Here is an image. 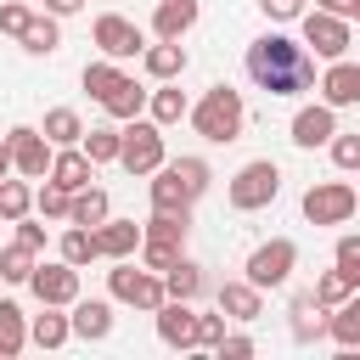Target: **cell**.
Returning a JSON list of instances; mask_svg holds the SVG:
<instances>
[{
  "mask_svg": "<svg viewBox=\"0 0 360 360\" xmlns=\"http://www.w3.org/2000/svg\"><path fill=\"white\" fill-rule=\"evenodd\" d=\"M248 79L264 96H298V90L315 84V56L298 39H287L281 28H270V34H259L248 45Z\"/></svg>",
  "mask_w": 360,
  "mask_h": 360,
  "instance_id": "6da1fadb",
  "label": "cell"
},
{
  "mask_svg": "<svg viewBox=\"0 0 360 360\" xmlns=\"http://www.w3.org/2000/svg\"><path fill=\"white\" fill-rule=\"evenodd\" d=\"M191 129L208 141V146H231V141H242V124H248V101H242V90H231L225 79L219 84H208L202 90V101H191Z\"/></svg>",
  "mask_w": 360,
  "mask_h": 360,
  "instance_id": "7a4b0ae2",
  "label": "cell"
},
{
  "mask_svg": "<svg viewBox=\"0 0 360 360\" xmlns=\"http://www.w3.org/2000/svg\"><path fill=\"white\" fill-rule=\"evenodd\" d=\"M276 197H281V169H276V158L242 163V169L231 174V186H225V202H231L236 214H259V208H270Z\"/></svg>",
  "mask_w": 360,
  "mask_h": 360,
  "instance_id": "3957f363",
  "label": "cell"
},
{
  "mask_svg": "<svg viewBox=\"0 0 360 360\" xmlns=\"http://www.w3.org/2000/svg\"><path fill=\"white\" fill-rule=\"evenodd\" d=\"M107 292H112V304H129V309H146V315L169 298V292H163V276L146 270V264H135V259H112Z\"/></svg>",
  "mask_w": 360,
  "mask_h": 360,
  "instance_id": "277c9868",
  "label": "cell"
},
{
  "mask_svg": "<svg viewBox=\"0 0 360 360\" xmlns=\"http://www.w3.org/2000/svg\"><path fill=\"white\" fill-rule=\"evenodd\" d=\"M163 158H169V152H163V124H152L146 112L129 118V124H124V146H118V169L135 174V180H146Z\"/></svg>",
  "mask_w": 360,
  "mask_h": 360,
  "instance_id": "5b68a950",
  "label": "cell"
},
{
  "mask_svg": "<svg viewBox=\"0 0 360 360\" xmlns=\"http://www.w3.org/2000/svg\"><path fill=\"white\" fill-rule=\"evenodd\" d=\"M292 270H298V242H292V236H270V242H259V248L248 253V264H242V276H248L259 292L287 287Z\"/></svg>",
  "mask_w": 360,
  "mask_h": 360,
  "instance_id": "8992f818",
  "label": "cell"
},
{
  "mask_svg": "<svg viewBox=\"0 0 360 360\" xmlns=\"http://www.w3.org/2000/svg\"><path fill=\"white\" fill-rule=\"evenodd\" d=\"M354 208H360V191L349 180H315L304 191V219L309 225H349Z\"/></svg>",
  "mask_w": 360,
  "mask_h": 360,
  "instance_id": "52a82bcc",
  "label": "cell"
},
{
  "mask_svg": "<svg viewBox=\"0 0 360 360\" xmlns=\"http://www.w3.org/2000/svg\"><path fill=\"white\" fill-rule=\"evenodd\" d=\"M298 28H304V51L309 56H321V62H338V56H349V45H354V34H349V17H332V11H304L298 17Z\"/></svg>",
  "mask_w": 360,
  "mask_h": 360,
  "instance_id": "ba28073f",
  "label": "cell"
},
{
  "mask_svg": "<svg viewBox=\"0 0 360 360\" xmlns=\"http://www.w3.org/2000/svg\"><path fill=\"white\" fill-rule=\"evenodd\" d=\"M90 39H96V51L112 56V62H135V56L146 51V34H141L129 17H118V11H101L96 28H90Z\"/></svg>",
  "mask_w": 360,
  "mask_h": 360,
  "instance_id": "9c48e42d",
  "label": "cell"
},
{
  "mask_svg": "<svg viewBox=\"0 0 360 360\" xmlns=\"http://www.w3.org/2000/svg\"><path fill=\"white\" fill-rule=\"evenodd\" d=\"M6 146H11V174H22V180H45V169H51V158H56V146L45 141V129L17 124V129L6 135Z\"/></svg>",
  "mask_w": 360,
  "mask_h": 360,
  "instance_id": "30bf717a",
  "label": "cell"
},
{
  "mask_svg": "<svg viewBox=\"0 0 360 360\" xmlns=\"http://www.w3.org/2000/svg\"><path fill=\"white\" fill-rule=\"evenodd\" d=\"M28 292H34L39 304H62V309H68V304L79 298V270H73L68 259H51V264L39 259L34 276H28Z\"/></svg>",
  "mask_w": 360,
  "mask_h": 360,
  "instance_id": "8fae6325",
  "label": "cell"
},
{
  "mask_svg": "<svg viewBox=\"0 0 360 360\" xmlns=\"http://www.w3.org/2000/svg\"><path fill=\"white\" fill-rule=\"evenodd\" d=\"M158 343L163 349H197V309H191V298H163L158 309Z\"/></svg>",
  "mask_w": 360,
  "mask_h": 360,
  "instance_id": "7c38bea8",
  "label": "cell"
},
{
  "mask_svg": "<svg viewBox=\"0 0 360 360\" xmlns=\"http://www.w3.org/2000/svg\"><path fill=\"white\" fill-rule=\"evenodd\" d=\"M332 135H338V107L309 101V107H298V112H292V146L315 152V146H326Z\"/></svg>",
  "mask_w": 360,
  "mask_h": 360,
  "instance_id": "4fadbf2b",
  "label": "cell"
},
{
  "mask_svg": "<svg viewBox=\"0 0 360 360\" xmlns=\"http://www.w3.org/2000/svg\"><path fill=\"white\" fill-rule=\"evenodd\" d=\"M321 101L326 107H360V62L354 56H338V62H326V73H321Z\"/></svg>",
  "mask_w": 360,
  "mask_h": 360,
  "instance_id": "5bb4252c",
  "label": "cell"
},
{
  "mask_svg": "<svg viewBox=\"0 0 360 360\" xmlns=\"http://www.w3.org/2000/svg\"><path fill=\"white\" fill-rule=\"evenodd\" d=\"M68 321H73V338L107 343L112 338V298H73L68 304Z\"/></svg>",
  "mask_w": 360,
  "mask_h": 360,
  "instance_id": "9a60e30c",
  "label": "cell"
},
{
  "mask_svg": "<svg viewBox=\"0 0 360 360\" xmlns=\"http://www.w3.org/2000/svg\"><path fill=\"white\" fill-rule=\"evenodd\" d=\"M96 231V253L112 264V259H135V248H141V225L135 219H101V225H90Z\"/></svg>",
  "mask_w": 360,
  "mask_h": 360,
  "instance_id": "2e32d148",
  "label": "cell"
},
{
  "mask_svg": "<svg viewBox=\"0 0 360 360\" xmlns=\"http://www.w3.org/2000/svg\"><path fill=\"white\" fill-rule=\"evenodd\" d=\"M214 304L225 309V321H242V326L264 315V292H259V287H253L248 276H242V281H225V287L214 292Z\"/></svg>",
  "mask_w": 360,
  "mask_h": 360,
  "instance_id": "e0dca14e",
  "label": "cell"
},
{
  "mask_svg": "<svg viewBox=\"0 0 360 360\" xmlns=\"http://www.w3.org/2000/svg\"><path fill=\"white\" fill-rule=\"evenodd\" d=\"M45 180H56L62 191H79V186H90V180H96V163L84 158V146H56V158H51Z\"/></svg>",
  "mask_w": 360,
  "mask_h": 360,
  "instance_id": "ac0fdd59",
  "label": "cell"
},
{
  "mask_svg": "<svg viewBox=\"0 0 360 360\" xmlns=\"http://www.w3.org/2000/svg\"><path fill=\"white\" fill-rule=\"evenodd\" d=\"M326 338H332L343 354H354V349H360V287H354L338 309H326Z\"/></svg>",
  "mask_w": 360,
  "mask_h": 360,
  "instance_id": "d6986e66",
  "label": "cell"
},
{
  "mask_svg": "<svg viewBox=\"0 0 360 360\" xmlns=\"http://www.w3.org/2000/svg\"><path fill=\"white\" fill-rule=\"evenodd\" d=\"M186 62H191V56H186V45H180V39H158V45H146V51H141L146 79H158V84H163V79H180V73H186Z\"/></svg>",
  "mask_w": 360,
  "mask_h": 360,
  "instance_id": "ffe728a7",
  "label": "cell"
},
{
  "mask_svg": "<svg viewBox=\"0 0 360 360\" xmlns=\"http://www.w3.org/2000/svg\"><path fill=\"white\" fill-rule=\"evenodd\" d=\"M45 315H28V343L34 349H62L73 338V321L62 315V304H39Z\"/></svg>",
  "mask_w": 360,
  "mask_h": 360,
  "instance_id": "44dd1931",
  "label": "cell"
},
{
  "mask_svg": "<svg viewBox=\"0 0 360 360\" xmlns=\"http://www.w3.org/2000/svg\"><path fill=\"white\" fill-rule=\"evenodd\" d=\"M191 28H197V0H158V11H152L158 39H186Z\"/></svg>",
  "mask_w": 360,
  "mask_h": 360,
  "instance_id": "7402d4cb",
  "label": "cell"
},
{
  "mask_svg": "<svg viewBox=\"0 0 360 360\" xmlns=\"http://www.w3.org/2000/svg\"><path fill=\"white\" fill-rule=\"evenodd\" d=\"M287 315H292V321H287L292 343H315V338H326V309L315 304V292H298Z\"/></svg>",
  "mask_w": 360,
  "mask_h": 360,
  "instance_id": "603a6c76",
  "label": "cell"
},
{
  "mask_svg": "<svg viewBox=\"0 0 360 360\" xmlns=\"http://www.w3.org/2000/svg\"><path fill=\"white\" fill-rule=\"evenodd\" d=\"M146 96H152V90H141V84L124 73V79L112 84V96L101 101V112H107L112 124H129V118H141V112H146Z\"/></svg>",
  "mask_w": 360,
  "mask_h": 360,
  "instance_id": "cb8c5ba5",
  "label": "cell"
},
{
  "mask_svg": "<svg viewBox=\"0 0 360 360\" xmlns=\"http://www.w3.org/2000/svg\"><path fill=\"white\" fill-rule=\"evenodd\" d=\"M186 112H191V101H186V90H180L174 79H163V84L146 96V118H152V124H163V129H169V124H180Z\"/></svg>",
  "mask_w": 360,
  "mask_h": 360,
  "instance_id": "d4e9b609",
  "label": "cell"
},
{
  "mask_svg": "<svg viewBox=\"0 0 360 360\" xmlns=\"http://www.w3.org/2000/svg\"><path fill=\"white\" fill-rule=\"evenodd\" d=\"M107 214H112V197H107L96 180H90V186H79V191L68 197V225H101Z\"/></svg>",
  "mask_w": 360,
  "mask_h": 360,
  "instance_id": "484cf974",
  "label": "cell"
},
{
  "mask_svg": "<svg viewBox=\"0 0 360 360\" xmlns=\"http://www.w3.org/2000/svg\"><path fill=\"white\" fill-rule=\"evenodd\" d=\"M28 349V315L17 298H0V360H17Z\"/></svg>",
  "mask_w": 360,
  "mask_h": 360,
  "instance_id": "4316f807",
  "label": "cell"
},
{
  "mask_svg": "<svg viewBox=\"0 0 360 360\" xmlns=\"http://www.w3.org/2000/svg\"><path fill=\"white\" fill-rule=\"evenodd\" d=\"M202 287H208V281H202V264H191L186 253L163 270V292H169V298H191V304H197V298H202Z\"/></svg>",
  "mask_w": 360,
  "mask_h": 360,
  "instance_id": "83f0119b",
  "label": "cell"
},
{
  "mask_svg": "<svg viewBox=\"0 0 360 360\" xmlns=\"http://www.w3.org/2000/svg\"><path fill=\"white\" fill-rule=\"evenodd\" d=\"M62 17H51V11H34L28 17V28H22V51L28 56H51L56 45H62V28H56Z\"/></svg>",
  "mask_w": 360,
  "mask_h": 360,
  "instance_id": "f1b7e54d",
  "label": "cell"
},
{
  "mask_svg": "<svg viewBox=\"0 0 360 360\" xmlns=\"http://www.w3.org/2000/svg\"><path fill=\"white\" fill-rule=\"evenodd\" d=\"M39 129H45V141H51V146H79V141H84V118H79L73 107H51Z\"/></svg>",
  "mask_w": 360,
  "mask_h": 360,
  "instance_id": "f546056e",
  "label": "cell"
},
{
  "mask_svg": "<svg viewBox=\"0 0 360 360\" xmlns=\"http://www.w3.org/2000/svg\"><path fill=\"white\" fill-rule=\"evenodd\" d=\"M56 259H68L73 270H84L90 259H101V253H96V231H90V225H68L62 242H56Z\"/></svg>",
  "mask_w": 360,
  "mask_h": 360,
  "instance_id": "4dcf8cb0",
  "label": "cell"
},
{
  "mask_svg": "<svg viewBox=\"0 0 360 360\" xmlns=\"http://www.w3.org/2000/svg\"><path fill=\"white\" fill-rule=\"evenodd\" d=\"M118 79H124V68H118L112 56H96V62H84V73H79V84L90 90V101H107Z\"/></svg>",
  "mask_w": 360,
  "mask_h": 360,
  "instance_id": "1f68e13d",
  "label": "cell"
},
{
  "mask_svg": "<svg viewBox=\"0 0 360 360\" xmlns=\"http://www.w3.org/2000/svg\"><path fill=\"white\" fill-rule=\"evenodd\" d=\"M34 264H39V253H34L28 242H11V248H0V281H11V287H28Z\"/></svg>",
  "mask_w": 360,
  "mask_h": 360,
  "instance_id": "d6a6232c",
  "label": "cell"
},
{
  "mask_svg": "<svg viewBox=\"0 0 360 360\" xmlns=\"http://www.w3.org/2000/svg\"><path fill=\"white\" fill-rule=\"evenodd\" d=\"M84 158L90 163H118V146H124V129H112V124H96V129H84Z\"/></svg>",
  "mask_w": 360,
  "mask_h": 360,
  "instance_id": "836d02e7",
  "label": "cell"
},
{
  "mask_svg": "<svg viewBox=\"0 0 360 360\" xmlns=\"http://www.w3.org/2000/svg\"><path fill=\"white\" fill-rule=\"evenodd\" d=\"M186 231H191V214H158V208H152V219L141 225L146 242H174V248H186Z\"/></svg>",
  "mask_w": 360,
  "mask_h": 360,
  "instance_id": "e575fe53",
  "label": "cell"
},
{
  "mask_svg": "<svg viewBox=\"0 0 360 360\" xmlns=\"http://www.w3.org/2000/svg\"><path fill=\"white\" fill-rule=\"evenodd\" d=\"M22 214H34V186L28 180H0V219L11 225V219H22Z\"/></svg>",
  "mask_w": 360,
  "mask_h": 360,
  "instance_id": "d590c367",
  "label": "cell"
},
{
  "mask_svg": "<svg viewBox=\"0 0 360 360\" xmlns=\"http://www.w3.org/2000/svg\"><path fill=\"white\" fill-rule=\"evenodd\" d=\"M68 197H73V191H62L56 180H45V186H34V214H39V219L68 225Z\"/></svg>",
  "mask_w": 360,
  "mask_h": 360,
  "instance_id": "8d00e7d4",
  "label": "cell"
},
{
  "mask_svg": "<svg viewBox=\"0 0 360 360\" xmlns=\"http://www.w3.org/2000/svg\"><path fill=\"white\" fill-rule=\"evenodd\" d=\"M309 292H315V304H321V309H338L354 287H349V276L332 264V270H321V276H315V287H309Z\"/></svg>",
  "mask_w": 360,
  "mask_h": 360,
  "instance_id": "74e56055",
  "label": "cell"
},
{
  "mask_svg": "<svg viewBox=\"0 0 360 360\" xmlns=\"http://www.w3.org/2000/svg\"><path fill=\"white\" fill-rule=\"evenodd\" d=\"M326 152H332V163H338L343 174H360V129H338V135L326 141Z\"/></svg>",
  "mask_w": 360,
  "mask_h": 360,
  "instance_id": "f35d334b",
  "label": "cell"
},
{
  "mask_svg": "<svg viewBox=\"0 0 360 360\" xmlns=\"http://www.w3.org/2000/svg\"><path fill=\"white\" fill-rule=\"evenodd\" d=\"M169 169H174V174H180V180H186V191H191V197H202V191H208V186H214V169H208V163H202V158H174V163H169Z\"/></svg>",
  "mask_w": 360,
  "mask_h": 360,
  "instance_id": "ab89813d",
  "label": "cell"
},
{
  "mask_svg": "<svg viewBox=\"0 0 360 360\" xmlns=\"http://www.w3.org/2000/svg\"><path fill=\"white\" fill-rule=\"evenodd\" d=\"M332 264L349 276V287H360V231L338 236V248H332Z\"/></svg>",
  "mask_w": 360,
  "mask_h": 360,
  "instance_id": "60d3db41",
  "label": "cell"
},
{
  "mask_svg": "<svg viewBox=\"0 0 360 360\" xmlns=\"http://www.w3.org/2000/svg\"><path fill=\"white\" fill-rule=\"evenodd\" d=\"M28 17H34V6H22V0H0V34H11V39H22V28H28Z\"/></svg>",
  "mask_w": 360,
  "mask_h": 360,
  "instance_id": "b9f144b4",
  "label": "cell"
},
{
  "mask_svg": "<svg viewBox=\"0 0 360 360\" xmlns=\"http://www.w3.org/2000/svg\"><path fill=\"white\" fill-rule=\"evenodd\" d=\"M253 349H259V343H253L248 332H225V338L214 343V354H219V360H248Z\"/></svg>",
  "mask_w": 360,
  "mask_h": 360,
  "instance_id": "7bdbcfd3",
  "label": "cell"
},
{
  "mask_svg": "<svg viewBox=\"0 0 360 360\" xmlns=\"http://www.w3.org/2000/svg\"><path fill=\"white\" fill-rule=\"evenodd\" d=\"M259 11H264L270 22H298L309 6H304V0H259Z\"/></svg>",
  "mask_w": 360,
  "mask_h": 360,
  "instance_id": "ee69618b",
  "label": "cell"
},
{
  "mask_svg": "<svg viewBox=\"0 0 360 360\" xmlns=\"http://www.w3.org/2000/svg\"><path fill=\"white\" fill-rule=\"evenodd\" d=\"M225 338V309L219 315H197V349H214Z\"/></svg>",
  "mask_w": 360,
  "mask_h": 360,
  "instance_id": "f6af8a7d",
  "label": "cell"
},
{
  "mask_svg": "<svg viewBox=\"0 0 360 360\" xmlns=\"http://www.w3.org/2000/svg\"><path fill=\"white\" fill-rule=\"evenodd\" d=\"M11 225H17V242H28L34 253H45V225H39V219L22 214V219H11Z\"/></svg>",
  "mask_w": 360,
  "mask_h": 360,
  "instance_id": "bcb514c9",
  "label": "cell"
},
{
  "mask_svg": "<svg viewBox=\"0 0 360 360\" xmlns=\"http://www.w3.org/2000/svg\"><path fill=\"white\" fill-rule=\"evenodd\" d=\"M45 11L51 17H73V11H84V0H45Z\"/></svg>",
  "mask_w": 360,
  "mask_h": 360,
  "instance_id": "7dc6e473",
  "label": "cell"
},
{
  "mask_svg": "<svg viewBox=\"0 0 360 360\" xmlns=\"http://www.w3.org/2000/svg\"><path fill=\"white\" fill-rule=\"evenodd\" d=\"M321 11H332V17H354V0H315Z\"/></svg>",
  "mask_w": 360,
  "mask_h": 360,
  "instance_id": "c3c4849f",
  "label": "cell"
},
{
  "mask_svg": "<svg viewBox=\"0 0 360 360\" xmlns=\"http://www.w3.org/2000/svg\"><path fill=\"white\" fill-rule=\"evenodd\" d=\"M11 174V146H6V135H0V180Z\"/></svg>",
  "mask_w": 360,
  "mask_h": 360,
  "instance_id": "681fc988",
  "label": "cell"
},
{
  "mask_svg": "<svg viewBox=\"0 0 360 360\" xmlns=\"http://www.w3.org/2000/svg\"><path fill=\"white\" fill-rule=\"evenodd\" d=\"M354 17H360V0H354Z\"/></svg>",
  "mask_w": 360,
  "mask_h": 360,
  "instance_id": "f907efd6",
  "label": "cell"
},
{
  "mask_svg": "<svg viewBox=\"0 0 360 360\" xmlns=\"http://www.w3.org/2000/svg\"><path fill=\"white\" fill-rule=\"evenodd\" d=\"M354 62H360V56H354Z\"/></svg>",
  "mask_w": 360,
  "mask_h": 360,
  "instance_id": "816d5d0a",
  "label": "cell"
}]
</instances>
